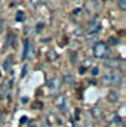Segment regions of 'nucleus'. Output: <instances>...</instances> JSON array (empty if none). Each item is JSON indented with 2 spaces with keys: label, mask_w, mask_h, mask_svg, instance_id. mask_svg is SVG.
<instances>
[{
  "label": "nucleus",
  "mask_w": 126,
  "mask_h": 127,
  "mask_svg": "<svg viewBox=\"0 0 126 127\" xmlns=\"http://www.w3.org/2000/svg\"><path fill=\"white\" fill-rule=\"evenodd\" d=\"M108 53H110V47H108L107 43L99 41V43H96V44L94 46V55L96 56V58L104 59V58L108 56Z\"/></svg>",
  "instance_id": "obj_1"
},
{
  "label": "nucleus",
  "mask_w": 126,
  "mask_h": 127,
  "mask_svg": "<svg viewBox=\"0 0 126 127\" xmlns=\"http://www.w3.org/2000/svg\"><path fill=\"white\" fill-rule=\"evenodd\" d=\"M120 81V74L119 72H110L102 77V83L105 86H116Z\"/></svg>",
  "instance_id": "obj_2"
},
{
  "label": "nucleus",
  "mask_w": 126,
  "mask_h": 127,
  "mask_svg": "<svg viewBox=\"0 0 126 127\" xmlns=\"http://www.w3.org/2000/svg\"><path fill=\"white\" fill-rule=\"evenodd\" d=\"M60 89H61V78L60 77H54L49 81V92L51 93H57V92H60Z\"/></svg>",
  "instance_id": "obj_3"
},
{
  "label": "nucleus",
  "mask_w": 126,
  "mask_h": 127,
  "mask_svg": "<svg viewBox=\"0 0 126 127\" xmlns=\"http://www.w3.org/2000/svg\"><path fill=\"white\" fill-rule=\"evenodd\" d=\"M101 28H102V25H101L99 21H92L91 25H89V32H91V34H98Z\"/></svg>",
  "instance_id": "obj_4"
},
{
  "label": "nucleus",
  "mask_w": 126,
  "mask_h": 127,
  "mask_svg": "<svg viewBox=\"0 0 126 127\" xmlns=\"http://www.w3.org/2000/svg\"><path fill=\"white\" fill-rule=\"evenodd\" d=\"M55 106L60 108L61 111L65 109V106H67V99H65V96H58V97L55 99Z\"/></svg>",
  "instance_id": "obj_5"
},
{
  "label": "nucleus",
  "mask_w": 126,
  "mask_h": 127,
  "mask_svg": "<svg viewBox=\"0 0 126 127\" xmlns=\"http://www.w3.org/2000/svg\"><path fill=\"white\" fill-rule=\"evenodd\" d=\"M12 61H13V58L12 56H7V59H4V62H3V69L9 71L10 66H12Z\"/></svg>",
  "instance_id": "obj_6"
},
{
  "label": "nucleus",
  "mask_w": 126,
  "mask_h": 127,
  "mask_svg": "<svg viewBox=\"0 0 126 127\" xmlns=\"http://www.w3.org/2000/svg\"><path fill=\"white\" fill-rule=\"evenodd\" d=\"M28 52H30V41H28V40H25V43H24V55H22V58H24V59L28 56Z\"/></svg>",
  "instance_id": "obj_7"
},
{
  "label": "nucleus",
  "mask_w": 126,
  "mask_h": 127,
  "mask_svg": "<svg viewBox=\"0 0 126 127\" xmlns=\"http://www.w3.org/2000/svg\"><path fill=\"white\" fill-rule=\"evenodd\" d=\"M119 65H120V64H119L117 59H111V61H108V62H107V66H111V68H113V66L119 68Z\"/></svg>",
  "instance_id": "obj_8"
},
{
  "label": "nucleus",
  "mask_w": 126,
  "mask_h": 127,
  "mask_svg": "<svg viewBox=\"0 0 126 127\" xmlns=\"http://www.w3.org/2000/svg\"><path fill=\"white\" fill-rule=\"evenodd\" d=\"M108 97H110V100H111V102H117V100H119V99H117V97H119V95H117L116 92H111Z\"/></svg>",
  "instance_id": "obj_9"
},
{
  "label": "nucleus",
  "mask_w": 126,
  "mask_h": 127,
  "mask_svg": "<svg viewBox=\"0 0 126 127\" xmlns=\"http://www.w3.org/2000/svg\"><path fill=\"white\" fill-rule=\"evenodd\" d=\"M65 81H67L68 84H74V78H73V75H71V74H67V75H65Z\"/></svg>",
  "instance_id": "obj_10"
},
{
  "label": "nucleus",
  "mask_w": 126,
  "mask_h": 127,
  "mask_svg": "<svg viewBox=\"0 0 126 127\" xmlns=\"http://www.w3.org/2000/svg\"><path fill=\"white\" fill-rule=\"evenodd\" d=\"M24 15H25V13H24L22 10H19V12L16 13V21H24Z\"/></svg>",
  "instance_id": "obj_11"
},
{
  "label": "nucleus",
  "mask_w": 126,
  "mask_h": 127,
  "mask_svg": "<svg viewBox=\"0 0 126 127\" xmlns=\"http://www.w3.org/2000/svg\"><path fill=\"white\" fill-rule=\"evenodd\" d=\"M119 7H120L122 10H125L126 9V0H119Z\"/></svg>",
  "instance_id": "obj_12"
},
{
  "label": "nucleus",
  "mask_w": 126,
  "mask_h": 127,
  "mask_svg": "<svg viewBox=\"0 0 126 127\" xmlns=\"http://www.w3.org/2000/svg\"><path fill=\"white\" fill-rule=\"evenodd\" d=\"M55 58H57V53H54V50H51V53H49V59H51V61H54Z\"/></svg>",
  "instance_id": "obj_13"
},
{
  "label": "nucleus",
  "mask_w": 126,
  "mask_h": 127,
  "mask_svg": "<svg viewBox=\"0 0 126 127\" xmlns=\"http://www.w3.org/2000/svg\"><path fill=\"white\" fill-rule=\"evenodd\" d=\"M27 69H28V66L25 65V66H24V69H22V75H21V77H25V75H27Z\"/></svg>",
  "instance_id": "obj_14"
},
{
  "label": "nucleus",
  "mask_w": 126,
  "mask_h": 127,
  "mask_svg": "<svg viewBox=\"0 0 126 127\" xmlns=\"http://www.w3.org/2000/svg\"><path fill=\"white\" fill-rule=\"evenodd\" d=\"M92 74H94V75H98V68H94V69H92Z\"/></svg>",
  "instance_id": "obj_15"
},
{
  "label": "nucleus",
  "mask_w": 126,
  "mask_h": 127,
  "mask_svg": "<svg viewBox=\"0 0 126 127\" xmlns=\"http://www.w3.org/2000/svg\"><path fill=\"white\" fill-rule=\"evenodd\" d=\"M42 127H51V126H49V123H48V121H45V123L42 124Z\"/></svg>",
  "instance_id": "obj_16"
}]
</instances>
